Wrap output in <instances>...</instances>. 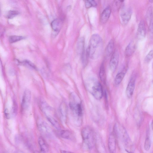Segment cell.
I'll use <instances>...</instances> for the list:
<instances>
[{
    "label": "cell",
    "mask_w": 153,
    "mask_h": 153,
    "mask_svg": "<svg viewBox=\"0 0 153 153\" xmlns=\"http://www.w3.org/2000/svg\"><path fill=\"white\" fill-rule=\"evenodd\" d=\"M103 45L102 40L100 36L97 34H93L86 50L88 57L93 59H98L102 53Z\"/></svg>",
    "instance_id": "1"
},
{
    "label": "cell",
    "mask_w": 153,
    "mask_h": 153,
    "mask_svg": "<svg viewBox=\"0 0 153 153\" xmlns=\"http://www.w3.org/2000/svg\"><path fill=\"white\" fill-rule=\"evenodd\" d=\"M69 106L77 124L80 125L82 115L81 102L77 95L73 93L70 96Z\"/></svg>",
    "instance_id": "2"
},
{
    "label": "cell",
    "mask_w": 153,
    "mask_h": 153,
    "mask_svg": "<svg viewBox=\"0 0 153 153\" xmlns=\"http://www.w3.org/2000/svg\"><path fill=\"white\" fill-rule=\"evenodd\" d=\"M85 86L87 90L97 100L101 99L103 96V89L100 82L94 77H90L85 82Z\"/></svg>",
    "instance_id": "3"
},
{
    "label": "cell",
    "mask_w": 153,
    "mask_h": 153,
    "mask_svg": "<svg viewBox=\"0 0 153 153\" xmlns=\"http://www.w3.org/2000/svg\"><path fill=\"white\" fill-rule=\"evenodd\" d=\"M40 108L47 119L56 128H60V125L56 119L53 109L46 102L42 101L40 103Z\"/></svg>",
    "instance_id": "4"
},
{
    "label": "cell",
    "mask_w": 153,
    "mask_h": 153,
    "mask_svg": "<svg viewBox=\"0 0 153 153\" xmlns=\"http://www.w3.org/2000/svg\"><path fill=\"white\" fill-rule=\"evenodd\" d=\"M83 145L87 149H91L94 144V133L91 128L88 126L84 127L81 131Z\"/></svg>",
    "instance_id": "5"
},
{
    "label": "cell",
    "mask_w": 153,
    "mask_h": 153,
    "mask_svg": "<svg viewBox=\"0 0 153 153\" xmlns=\"http://www.w3.org/2000/svg\"><path fill=\"white\" fill-rule=\"evenodd\" d=\"M37 125L39 130L42 134L48 137H51L53 135L52 130L45 121L39 119L37 120Z\"/></svg>",
    "instance_id": "6"
},
{
    "label": "cell",
    "mask_w": 153,
    "mask_h": 153,
    "mask_svg": "<svg viewBox=\"0 0 153 153\" xmlns=\"http://www.w3.org/2000/svg\"><path fill=\"white\" fill-rule=\"evenodd\" d=\"M31 92L27 89L24 91L21 103V107L23 110L27 109L29 107L31 99Z\"/></svg>",
    "instance_id": "7"
},
{
    "label": "cell",
    "mask_w": 153,
    "mask_h": 153,
    "mask_svg": "<svg viewBox=\"0 0 153 153\" xmlns=\"http://www.w3.org/2000/svg\"><path fill=\"white\" fill-rule=\"evenodd\" d=\"M132 8L128 7L127 8H123L121 12L120 16L122 23L124 25H126L131 19L132 13Z\"/></svg>",
    "instance_id": "8"
},
{
    "label": "cell",
    "mask_w": 153,
    "mask_h": 153,
    "mask_svg": "<svg viewBox=\"0 0 153 153\" xmlns=\"http://www.w3.org/2000/svg\"><path fill=\"white\" fill-rule=\"evenodd\" d=\"M146 30L145 23L143 20L139 22L136 33V38L139 40H143L145 37Z\"/></svg>",
    "instance_id": "9"
},
{
    "label": "cell",
    "mask_w": 153,
    "mask_h": 153,
    "mask_svg": "<svg viewBox=\"0 0 153 153\" xmlns=\"http://www.w3.org/2000/svg\"><path fill=\"white\" fill-rule=\"evenodd\" d=\"M119 53L115 50L112 53L109 62L110 69L112 71L115 70L117 66L119 60Z\"/></svg>",
    "instance_id": "10"
},
{
    "label": "cell",
    "mask_w": 153,
    "mask_h": 153,
    "mask_svg": "<svg viewBox=\"0 0 153 153\" xmlns=\"http://www.w3.org/2000/svg\"><path fill=\"white\" fill-rule=\"evenodd\" d=\"M122 133V138L126 151L131 152L133 151V145L128 135L125 130H124Z\"/></svg>",
    "instance_id": "11"
},
{
    "label": "cell",
    "mask_w": 153,
    "mask_h": 153,
    "mask_svg": "<svg viewBox=\"0 0 153 153\" xmlns=\"http://www.w3.org/2000/svg\"><path fill=\"white\" fill-rule=\"evenodd\" d=\"M135 77L134 76L131 78L128 84L126 90L127 97L130 98L132 95L135 87Z\"/></svg>",
    "instance_id": "12"
},
{
    "label": "cell",
    "mask_w": 153,
    "mask_h": 153,
    "mask_svg": "<svg viewBox=\"0 0 153 153\" xmlns=\"http://www.w3.org/2000/svg\"><path fill=\"white\" fill-rule=\"evenodd\" d=\"M62 24V22L60 19H55L52 21L51 26L53 31L54 35L58 34L61 29Z\"/></svg>",
    "instance_id": "13"
},
{
    "label": "cell",
    "mask_w": 153,
    "mask_h": 153,
    "mask_svg": "<svg viewBox=\"0 0 153 153\" xmlns=\"http://www.w3.org/2000/svg\"><path fill=\"white\" fill-rule=\"evenodd\" d=\"M111 11V7L107 6L102 12L100 16V22L102 23H105L108 21L110 16Z\"/></svg>",
    "instance_id": "14"
},
{
    "label": "cell",
    "mask_w": 153,
    "mask_h": 153,
    "mask_svg": "<svg viewBox=\"0 0 153 153\" xmlns=\"http://www.w3.org/2000/svg\"><path fill=\"white\" fill-rule=\"evenodd\" d=\"M108 148L111 153L115 152L116 150V143L115 137L114 134L111 133L109 137L108 142Z\"/></svg>",
    "instance_id": "15"
},
{
    "label": "cell",
    "mask_w": 153,
    "mask_h": 153,
    "mask_svg": "<svg viewBox=\"0 0 153 153\" xmlns=\"http://www.w3.org/2000/svg\"><path fill=\"white\" fill-rule=\"evenodd\" d=\"M136 48V43L134 41H132L126 46L124 52L125 55L127 57L131 56L134 53Z\"/></svg>",
    "instance_id": "16"
},
{
    "label": "cell",
    "mask_w": 153,
    "mask_h": 153,
    "mask_svg": "<svg viewBox=\"0 0 153 153\" xmlns=\"http://www.w3.org/2000/svg\"><path fill=\"white\" fill-rule=\"evenodd\" d=\"M59 111L61 118L63 122H65L67 114V107L64 102H62L59 107Z\"/></svg>",
    "instance_id": "17"
},
{
    "label": "cell",
    "mask_w": 153,
    "mask_h": 153,
    "mask_svg": "<svg viewBox=\"0 0 153 153\" xmlns=\"http://www.w3.org/2000/svg\"><path fill=\"white\" fill-rule=\"evenodd\" d=\"M127 70V67H125L121 71L116 75L114 80V84L116 85H119L124 78Z\"/></svg>",
    "instance_id": "18"
},
{
    "label": "cell",
    "mask_w": 153,
    "mask_h": 153,
    "mask_svg": "<svg viewBox=\"0 0 153 153\" xmlns=\"http://www.w3.org/2000/svg\"><path fill=\"white\" fill-rule=\"evenodd\" d=\"M85 50V39L81 37L78 39L76 44V51L80 56Z\"/></svg>",
    "instance_id": "19"
},
{
    "label": "cell",
    "mask_w": 153,
    "mask_h": 153,
    "mask_svg": "<svg viewBox=\"0 0 153 153\" xmlns=\"http://www.w3.org/2000/svg\"><path fill=\"white\" fill-rule=\"evenodd\" d=\"M38 143L41 151L42 152H47L49 151L48 145L44 139L42 137L38 138Z\"/></svg>",
    "instance_id": "20"
},
{
    "label": "cell",
    "mask_w": 153,
    "mask_h": 153,
    "mask_svg": "<svg viewBox=\"0 0 153 153\" xmlns=\"http://www.w3.org/2000/svg\"><path fill=\"white\" fill-rule=\"evenodd\" d=\"M114 46L113 39L111 40L108 44L105 50V53L107 56H109L112 53Z\"/></svg>",
    "instance_id": "21"
},
{
    "label": "cell",
    "mask_w": 153,
    "mask_h": 153,
    "mask_svg": "<svg viewBox=\"0 0 153 153\" xmlns=\"http://www.w3.org/2000/svg\"><path fill=\"white\" fill-rule=\"evenodd\" d=\"M151 142L149 137V131L148 130L147 132L146 137L144 143V148L146 151L149 150L151 147Z\"/></svg>",
    "instance_id": "22"
},
{
    "label": "cell",
    "mask_w": 153,
    "mask_h": 153,
    "mask_svg": "<svg viewBox=\"0 0 153 153\" xmlns=\"http://www.w3.org/2000/svg\"><path fill=\"white\" fill-rule=\"evenodd\" d=\"M61 136L63 138L71 139L73 137L72 134L69 131L67 130H62L60 132Z\"/></svg>",
    "instance_id": "23"
},
{
    "label": "cell",
    "mask_w": 153,
    "mask_h": 153,
    "mask_svg": "<svg viewBox=\"0 0 153 153\" xmlns=\"http://www.w3.org/2000/svg\"><path fill=\"white\" fill-rule=\"evenodd\" d=\"M99 76L101 80L105 82V66L103 64H102L100 67L99 71Z\"/></svg>",
    "instance_id": "24"
},
{
    "label": "cell",
    "mask_w": 153,
    "mask_h": 153,
    "mask_svg": "<svg viewBox=\"0 0 153 153\" xmlns=\"http://www.w3.org/2000/svg\"><path fill=\"white\" fill-rule=\"evenodd\" d=\"M25 39V37L13 35L10 36L9 38L10 43H13Z\"/></svg>",
    "instance_id": "25"
},
{
    "label": "cell",
    "mask_w": 153,
    "mask_h": 153,
    "mask_svg": "<svg viewBox=\"0 0 153 153\" xmlns=\"http://www.w3.org/2000/svg\"><path fill=\"white\" fill-rule=\"evenodd\" d=\"M125 0H114L113 3V8L114 10H118Z\"/></svg>",
    "instance_id": "26"
},
{
    "label": "cell",
    "mask_w": 153,
    "mask_h": 153,
    "mask_svg": "<svg viewBox=\"0 0 153 153\" xmlns=\"http://www.w3.org/2000/svg\"><path fill=\"white\" fill-rule=\"evenodd\" d=\"M81 56L83 65L85 66L87 63L88 57H89L86 50H85Z\"/></svg>",
    "instance_id": "27"
},
{
    "label": "cell",
    "mask_w": 153,
    "mask_h": 153,
    "mask_svg": "<svg viewBox=\"0 0 153 153\" xmlns=\"http://www.w3.org/2000/svg\"><path fill=\"white\" fill-rule=\"evenodd\" d=\"M21 64L32 69H36V68L35 65L31 62L28 60H24L21 62Z\"/></svg>",
    "instance_id": "28"
},
{
    "label": "cell",
    "mask_w": 153,
    "mask_h": 153,
    "mask_svg": "<svg viewBox=\"0 0 153 153\" xmlns=\"http://www.w3.org/2000/svg\"><path fill=\"white\" fill-rule=\"evenodd\" d=\"M19 12L16 10H10L6 15V17L9 19H11L18 15Z\"/></svg>",
    "instance_id": "29"
},
{
    "label": "cell",
    "mask_w": 153,
    "mask_h": 153,
    "mask_svg": "<svg viewBox=\"0 0 153 153\" xmlns=\"http://www.w3.org/2000/svg\"><path fill=\"white\" fill-rule=\"evenodd\" d=\"M152 16V8L150 7L148 8L146 13L147 19L149 22L153 20Z\"/></svg>",
    "instance_id": "30"
},
{
    "label": "cell",
    "mask_w": 153,
    "mask_h": 153,
    "mask_svg": "<svg viewBox=\"0 0 153 153\" xmlns=\"http://www.w3.org/2000/svg\"><path fill=\"white\" fill-rule=\"evenodd\" d=\"M153 50L150 51L146 56L145 58V61L146 62L149 63L152 59Z\"/></svg>",
    "instance_id": "31"
},
{
    "label": "cell",
    "mask_w": 153,
    "mask_h": 153,
    "mask_svg": "<svg viewBox=\"0 0 153 153\" xmlns=\"http://www.w3.org/2000/svg\"><path fill=\"white\" fill-rule=\"evenodd\" d=\"M90 3L92 7H95L97 6V4L95 0H86Z\"/></svg>",
    "instance_id": "32"
},
{
    "label": "cell",
    "mask_w": 153,
    "mask_h": 153,
    "mask_svg": "<svg viewBox=\"0 0 153 153\" xmlns=\"http://www.w3.org/2000/svg\"><path fill=\"white\" fill-rule=\"evenodd\" d=\"M4 31V29L3 28H0V36L3 35Z\"/></svg>",
    "instance_id": "33"
},
{
    "label": "cell",
    "mask_w": 153,
    "mask_h": 153,
    "mask_svg": "<svg viewBox=\"0 0 153 153\" xmlns=\"http://www.w3.org/2000/svg\"><path fill=\"white\" fill-rule=\"evenodd\" d=\"M71 5H69L67 7V10L68 11H69L71 10Z\"/></svg>",
    "instance_id": "34"
},
{
    "label": "cell",
    "mask_w": 153,
    "mask_h": 153,
    "mask_svg": "<svg viewBox=\"0 0 153 153\" xmlns=\"http://www.w3.org/2000/svg\"><path fill=\"white\" fill-rule=\"evenodd\" d=\"M153 0H149V1H150V2H151V3H152Z\"/></svg>",
    "instance_id": "35"
},
{
    "label": "cell",
    "mask_w": 153,
    "mask_h": 153,
    "mask_svg": "<svg viewBox=\"0 0 153 153\" xmlns=\"http://www.w3.org/2000/svg\"><path fill=\"white\" fill-rule=\"evenodd\" d=\"M0 14H1V9H0Z\"/></svg>",
    "instance_id": "36"
}]
</instances>
